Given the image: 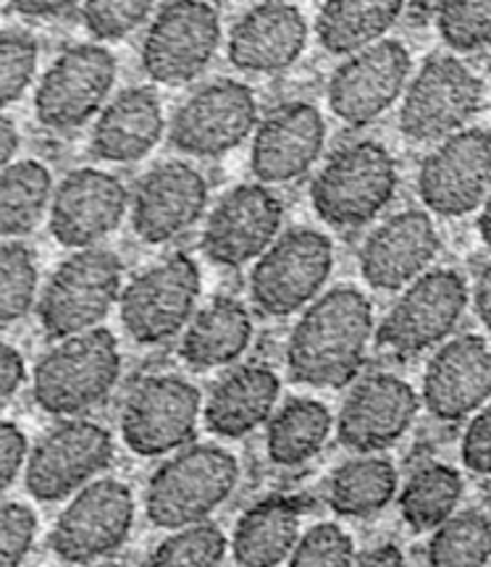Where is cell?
Returning a JSON list of instances; mask_svg holds the SVG:
<instances>
[{
  "label": "cell",
  "instance_id": "cell-1",
  "mask_svg": "<svg viewBox=\"0 0 491 567\" xmlns=\"http://www.w3.org/2000/svg\"><path fill=\"white\" fill-rule=\"evenodd\" d=\"M374 337V310L360 289L341 284L310 308L291 329L287 368L297 384L341 389L366 363Z\"/></svg>",
  "mask_w": 491,
  "mask_h": 567
},
{
  "label": "cell",
  "instance_id": "cell-2",
  "mask_svg": "<svg viewBox=\"0 0 491 567\" xmlns=\"http://www.w3.org/2000/svg\"><path fill=\"white\" fill-rule=\"evenodd\" d=\"M121 375V352L109 329L71 334L34 368V402L55 417H82L109 400Z\"/></svg>",
  "mask_w": 491,
  "mask_h": 567
},
{
  "label": "cell",
  "instance_id": "cell-3",
  "mask_svg": "<svg viewBox=\"0 0 491 567\" xmlns=\"http://www.w3.org/2000/svg\"><path fill=\"white\" fill-rule=\"evenodd\" d=\"M400 174L391 153L376 140L341 145L310 184V203L334 229H360L395 200Z\"/></svg>",
  "mask_w": 491,
  "mask_h": 567
},
{
  "label": "cell",
  "instance_id": "cell-4",
  "mask_svg": "<svg viewBox=\"0 0 491 567\" xmlns=\"http://www.w3.org/2000/svg\"><path fill=\"white\" fill-rule=\"evenodd\" d=\"M237 481L239 463L232 452L213 444L187 446L155 471L145 492V515L166 530L208 520Z\"/></svg>",
  "mask_w": 491,
  "mask_h": 567
},
{
  "label": "cell",
  "instance_id": "cell-5",
  "mask_svg": "<svg viewBox=\"0 0 491 567\" xmlns=\"http://www.w3.org/2000/svg\"><path fill=\"white\" fill-rule=\"evenodd\" d=\"M121 258L105 247H82L55 268L38 300V318L51 339L98 329L121 300Z\"/></svg>",
  "mask_w": 491,
  "mask_h": 567
},
{
  "label": "cell",
  "instance_id": "cell-6",
  "mask_svg": "<svg viewBox=\"0 0 491 567\" xmlns=\"http://www.w3.org/2000/svg\"><path fill=\"white\" fill-rule=\"evenodd\" d=\"M334 268V247L324 231L297 226L260 255L250 276L253 302L282 318L305 308L321 292Z\"/></svg>",
  "mask_w": 491,
  "mask_h": 567
},
{
  "label": "cell",
  "instance_id": "cell-7",
  "mask_svg": "<svg viewBox=\"0 0 491 567\" xmlns=\"http://www.w3.org/2000/svg\"><path fill=\"white\" fill-rule=\"evenodd\" d=\"M466 308V279L452 268H433L408 284L376 329V344L397 358H412L450 337Z\"/></svg>",
  "mask_w": 491,
  "mask_h": 567
},
{
  "label": "cell",
  "instance_id": "cell-8",
  "mask_svg": "<svg viewBox=\"0 0 491 567\" xmlns=\"http://www.w3.org/2000/svg\"><path fill=\"white\" fill-rule=\"evenodd\" d=\"M483 82L454 55L433 53L410 82L400 132L410 142H437L460 132L479 113Z\"/></svg>",
  "mask_w": 491,
  "mask_h": 567
},
{
  "label": "cell",
  "instance_id": "cell-9",
  "mask_svg": "<svg viewBox=\"0 0 491 567\" xmlns=\"http://www.w3.org/2000/svg\"><path fill=\"white\" fill-rule=\"evenodd\" d=\"M201 297V268L187 255H171L126 284L121 323L137 344H161L180 334Z\"/></svg>",
  "mask_w": 491,
  "mask_h": 567
},
{
  "label": "cell",
  "instance_id": "cell-10",
  "mask_svg": "<svg viewBox=\"0 0 491 567\" xmlns=\"http://www.w3.org/2000/svg\"><path fill=\"white\" fill-rule=\"evenodd\" d=\"M203 396L180 375H145L121 408V439L140 457L182 450L195 436Z\"/></svg>",
  "mask_w": 491,
  "mask_h": 567
},
{
  "label": "cell",
  "instance_id": "cell-11",
  "mask_svg": "<svg viewBox=\"0 0 491 567\" xmlns=\"http://www.w3.org/2000/svg\"><path fill=\"white\" fill-rule=\"evenodd\" d=\"M134 494L116 478L92 481L69 502L51 530L53 555L90 565L124 547L134 526Z\"/></svg>",
  "mask_w": 491,
  "mask_h": 567
},
{
  "label": "cell",
  "instance_id": "cell-12",
  "mask_svg": "<svg viewBox=\"0 0 491 567\" xmlns=\"http://www.w3.org/2000/svg\"><path fill=\"white\" fill-rule=\"evenodd\" d=\"M221 45L218 11L205 0H171L142 42V69L158 84H187L211 66Z\"/></svg>",
  "mask_w": 491,
  "mask_h": 567
},
{
  "label": "cell",
  "instance_id": "cell-13",
  "mask_svg": "<svg viewBox=\"0 0 491 567\" xmlns=\"http://www.w3.org/2000/svg\"><path fill=\"white\" fill-rule=\"evenodd\" d=\"M116 59L109 48L71 45L51 63L34 92V116L45 130H80L103 109L116 82Z\"/></svg>",
  "mask_w": 491,
  "mask_h": 567
},
{
  "label": "cell",
  "instance_id": "cell-14",
  "mask_svg": "<svg viewBox=\"0 0 491 567\" xmlns=\"http://www.w3.org/2000/svg\"><path fill=\"white\" fill-rule=\"evenodd\" d=\"M113 460V436L101 423L69 417L48 431L24 467L27 492L40 502H61L90 484Z\"/></svg>",
  "mask_w": 491,
  "mask_h": 567
},
{
  "label": "cell",
  "instance_id": "cell-15",
  "mask_svg": "<svg viewBox=\"0 0 491 567\" xmlns=\"http://www.w3.org/2000/svg\"><path fill=\"white\" fill-rule=\"evenodd\" d=\"M491 193V132L460 130L439 142L418 172V195L437 216L460 218Z\"/></svg>",
  "mask_w": 491,
  "mask_h": 567
},
{
  "label": "cell",
  "instance_id": "cell-16",
  "mask_svg": "<svg viewBox=\"0 0 491 567\" xmlns=\"http://www.w3.org/2000/svg\"><path fill=\"white\" fill-rule=\"evenodd\" d=\"M258 103L247 84L218 80L197 90L171 122V145L195 158H218L250 137Z\"/></svg>",
  "mask_w": 491,
  "mask_h": 567
},
{
  "label": "cell",
  "instance_id": "cell-17",
  "mask_svg": "<svg viewBox=\"0 0 491 567\" xmlns=\"http://www.w3.org/2000/svg\"><path fill=\"white\" fill-rule=\"evenodd\" d=\"M410 69V51L400 40H379L352 53L326 87L331 113L347 126L376 122L402 95Z\"/></svg>",
  "mask_w": 491,
  "mask_h": 567
},
{
  "label": "cell",
  "instance_id": "cell-18",
  "mask_svg": "<svg viewBox=\"0 0 491 567\" xmlns=\"http://www.w3.org/2000/svg\"><path fill=\"white\" fill-rule=\"evenodd\" d=\"M282 221L284 205L266 184H239L211 210L203 229V252L213 264L239 268L276 243Z\"/></svg>",
  "mask_w": 491,
  "mask_h": 567
},
{
  "label": "cell",
  "instance_id": "cell-19",
  "mask_svg": "<svg viewBox=\"0 0 491 567\" xmlns=\"http://www.w3.org/2000/svg\"><path fill=\"white\" fill-rule=\"evenodd\" d=\"M421 400L408 381L374 373L347 394L339 410L337 436L350 452H381L395 446L416 421Z\"/></svg>",
  "mask_w": 491,
  "mask_h": 567
},
{
  "label": "cell",
  "instance_id": "cell-20",
  "mask_svg": "<svg viewBox=\"0 0 491 567\" xmlns=\"http://www.w3.org/2000/svg\"><path fill=\"white\" fill-rule=\"evenodd\" d=\"M208 182L184 161H166L142 176L132 197V229L142 243L163 245L201 221Z\"/></svg>",
  "mask_w": 491,
  "mask_h": 567
},
{
  "label": "cell",
  "instance_id": "cell-21",
  "mask_svg": "<svg viewBox=\"0 0 491 567\" xmlns=\"http://www.w3.org/2000/svg\"><path fill=\"white\" fill-rule=\"evenodd\" d=\"M126 208L130 193L116 176L101 168H76L55 187L51 234L63 247H92L119 229Z\"/></svg>",
  "mask_w": 491,
  "mask_h": 567
},
{
  "label": "cell",
  "instance_id": "cell-22",
  "mask_svg": "<svg viewBox=\"0 0 491 567\" xmlns=\"http://www.w3.org/2000/svg\"><path fill=\"white\" fill-rule=\"evenodd\" d=\"M326 122L316 105L295 101L274 109L258 124L250 168L263 184H287L305 176L321 158Z\"/></svg>",
  "mask_w": 491,
  "mask_h": 567
},
{
  "label": "cell",
  "instance_id": "cell-23",
  "mask_svg": "<svg viewBox=\"0 0 491 567\" xmlns=\"http://www.w3.org/2000/svg\"><path fill=\"white\" fill-rule=\"evenodd\" d=\"M491 396V342L462 334L441 344L423 373V405L439 421H462Z\"/></svg>",
  "mask_w": 491,
  "mask_h": 567
},
{
  "label": "cell",
  "instance_id": "cell-24",
  "mask_svg": "<svg viewBox=\"0 0 491 567\" xmlns=\"http://www.w3.org/2000/svg\"><path fill=\"white\" fill-rule=\"evenodd\" d=\"M439 234L423 210H402L376 226L360 247V274L374 289L397 292L426 274L439 252Z\"/></svg>",
  "mask_w": 491,
  "mask_h": 567
},
{
  "label": "cell",
  "instance_id": "cell-25",
  "mask_svg": "<svg viewBox=\"0 0 491 567\" xmlns=\"http://www.w3.org/2000/svg\"><path fill=\"white\" fill-rule=\"evenodd\" d=\"M308 45V21L297 6L266 0L242 17L229 32V61L250 74H279L300 59Z\"/></svg>",
  "mask_w": 491,
  "mask_h": 567
},
{
  "label": "cell",
  "instance_id": "cell-26",
  "mask_svg": "<svg viewBox=\"0 0 491 567\" xmlns=\"http://www.w3.org/2000/svg\"><path fill=\"white\" fill-rule=\"evenodd\" d=\"M166 130L161 97L151 87H130L101 111L90 137V153L109 163L142 161Z\"/></svg>",
  "mask_w": 491,
  "mask_h": 567
},
{
  "label": "cell",
  "instance_id": "cell-27",
  "mask_svg": "<svg viewBox=\"0 0 491 567\" xmlns=\"http://www.w3.org/2000/svg\"><path fill=\"white\" fill-rule=\"evenodd\" d=\"M282 381L266 365H239L211 389L203 417L211 434L239 439L272 421Z\"/></svg>",
  "mask_w": 491,
  "mask_h": 567
},
{
  "label": "cell",
  "instance_id": "cell-28",
  "mask_svg": "<svg viewBox=\"0 0 491 567\" xmlns=\"http://www.w3.org/2000/svg\"><path fill=\"white\" fill-rule=\"evenodd\" d=\"M305 505L297 496H266L239 517L232 536V557L245 567H274L289 563L300 542Z\"/></svg>",
  "mask_w": 491,
  "mask_h": 567
},
{
  "label": "cell",
  "instance_id": "cell-29",
  "mask_svg": "<svg viewBox=\"0 0 491 567\" xmlns=\"http://www.w3.org/2000/svg\"><path fill=\"white\" fill-rule=\"evenodd\" d=\"M250 342L253 318L245 305L232 297H216L190 321L180 354L192 368H224L239 360Z\"/></svg>",
  "mask_w": 491,
  "mask_h": 567
},
{
  "label": "cell",
  "instance_id": "cell-30",
  "mask_svg": "<svg viewBox=\"0 0 491 567\" xmlns=\"http://www.w3.org/2000/svg\"><path fill=\"white\" fill-rule=\"evenodd\" d=\"M402 9L405 0H326L316 19L318 42L331 55H352L383 40Z\"/></svg>",
  "mask_w": 491,
  "mask_h": 567
},
{
  "label": "cell",
  "instance_id": "cell-31",
  "mask_svg": "<svg viewBox=\"0 0 491 567\" xmlns=\"http://www.w3.org/2000/svg\"><path fill=\"white\" fill-rule=\"evenodd\" d=\"M331 434V413L324 402L310 396H291L268 421V460L279 467L308 463L324 450Z\"/></svg>",
  "mask_w": 491,
  "mask_h": 567
},
{
  "label": "cell",
  "instance_id": "cell-32",
  "mask_svg": "<svg viewBox=\"0 0 491 567\" xmlns=\"http://www.w3.org/2000/svg\"><path fill=\"white\" fill-rule=\"evenodd\" d=\"M397 494V467L374 452L341 463L329 478L326 502L337 515L371 517Z\"/></svg>",
  "mask_w": 491,
  "mask_h": 567
},
{
  "label": "cell",
  "instance_id": "cell-33",
  "mask_svg": "<svg viewBox=\"0 0 491 567\" xmlns=\"http://www.w3.org/2000/svg\"><path fill=\"white\" fill-rule=\"evenodd\" d=\"M53 176L40 161H13L0 174V231L19 239L42 221L53 203Z\"/></svg>",
  "mask_w": 491,
  "mask_h": 567
},
{
  "label": "cell",
  "instance_id": "cell-34",
  "mask_svg": "<svg viewBox=\"0 0 491 567\" xmlns=\"http://www.w3.org/2000/svg\"><path fill=\"white\" fill-rule=\"evenodd\" d=\"M462 496V476L454 467L431 463L416 471L400 494V513L416 530H437L447 517L454 515Z\"/></svg>",
  "mask_w": 491,
  "mask_h": 567
},
{
  "label": "cell",
  "instance_id": "cell-35",
  "mask_svg": "<svg viewBox=\"0 0 491 567\" xmlns=\"http://www.w3.org/2000/svg\"><path fill=\"white\" fill-rule=\"evenodd\" d=\"M437 567H481L491 563V515L483 509H466L447 517L433 530L426 549Z\"/></svg>",
  "mask_w": 491,
  "mask_h": 567
},
{
  "label": "cell",
  "instance_id": "cell-36",
  "mask_svg": "<svg viewBox=\"0 0 491 567\" xmlns=\"http://www.w3.org/2000/svg\"><path fill=\"white\" fill-rule=\"evenodd\" d=\"M38 297V266L30 247L19 239H6L0 247V323L11 326L34 308Z\"/></svg>",
  "mask_w": 491,
  "mask_h": 567
},
{
  "label": "cell",
  "instance_id": "cell-37",
  "mask_svg": "<svg viewBox=\"0 0 491 567\" xmlns=\"http://www.w3.org/2000/svg\"><path fill=\"white\" fill-rule=\"evenodd\" d=\"M226 542L224 530L216 523L201 520L190 526L174 528V534L163 538L158 547L153 549L151 565L163 567H211L221 565L226 559Z\"/></svg>",
  "mask_w": 491,
  "mask_h": 567
},
{
  "label": "cell",
  "instance_id": "cell-38",
  "mask_svg": "<svg viewBox=\"0 0 491 567\" xmlns=\"http://www.w3.org/2000/svg\"><path fill=\"white\" fill-rule=\"evenodd\" d=\"M437 30L454 53L491 48V0H439Z\"/></svg>",
  "mask_w": 491,
  "mask_h": 567
},
{
  "label": "cell",
  "instance_id": "cell-39",
  "mask_svg": "<svg viewBox=\"0 0 491 567\" xmlns=\"http://www.w3.org/2000/svg\"><path fill=\"white\" fill-rule=\"evenodd\" d=\"M38 40L24 30H3L0 34V103L21 101L38 71Z\"/></svg>",
  "mask_w": 491,
  "mask_h": 567
},
{
  "label": "cell",
  "instance_id": "cell-40",
  "mask_svg": "<svg viewBox=\"0 0 491 567\" xmlns=\"http://www.w3.org/2000/svg\"><path fill=\"white\" fill-rule=\"evenodd\" d=\"M158 0H84L82 21L95 40H121L137 30Z\"/></svg>",
  "mask_w": 491,
  "mask_h": 567
},
{
  "label": "cell",
  "instance_id": "cell-41",
  "mask_svg": "<svg viewBox=\"0 0 491 567\" xmlns=\"http://www.w3.org/2000/svg\"><path fill=\"white\" fill-rule=\"evenodd\" d=\"M358 559L352 538L337 523H318L300 536L289 565L295 567H350Z\"/></svg>",
  "mask_w": 491,
  "mask_h": 567
},
{
  "label": "cell",
  "instance_id": "cell-42",
  "mask_svg": "<svg viewBox=\"0 0 491 567\" xmlns=\"http://www.w3.org/2000/svg\"><path fill=\"white\" fill-rule=\"evenodd\" d=\"M34 536H38V515L21 502H3L0 509V565L17 567L27 559Z\"/></svg>",
  "mask_w": 491,
  "mask_h": 567
},
{
  "label": "cell",
  "instance_id": "cell-43",
  "mask_svg": "<svg viewBox=\"0 0 491 567\" xmlns=\"http://www.w3.org/2000/svg\"><path fill=\"white\" fill-rule=\"evenodd\" d=\"M460 455L468 471L491 476V408L481 410L466 429Z\"/></svg>",
  "mask_w": 491,
  "mask_h": 567
},
{
  "label": "cell",
  "instance_id": "cell-44",
  "mask_svg": "<svg viewBox=\"0 0 491 567\" xmlns=\"http://www.w3.org/2000/svg\"><path fill=\"white\" fill-rule=\"evenodd\" d=\"M30 455L32 452L27 446L24 431L17 423L3 421V425H0V488L3 492H9L13 486L21 467H27Z\"/></svg>",
  "mask_w": 491,
  "mask_h": 567
},
{
  "label": "cell",
  "instance_id": "cell-45",
  "mask_svg": "<svg viewBox=\"0 0 491 567\" xmlns=\"http://www.w3.org/2000/svg\"><path fill=\"white\" fill-rule=\"evenodd\" d=\"M24 375L27 365L17 347H0V400H3V405H9L11 396L24 384Z\"/></svg>",
  "mask_w": 491,
  "mask_h": 567
},
{
  "label": "cell",
  "instance_id": "cell-46",
  "mask_svg": "<svg viewBox=\"0 0 491 567\" xmlns=\"http://www.w3.org/2000/svg\"><path fill=\"white\" fill-rule=\"evenodd\" d=\"M11 9L30 19H48L59 17V13L69 11L76 0H9Z\"/></svg>",
  "mask_w": 491,
  "mask_h": 567
},
{
  "label": "cell",
  "instance_id": "cell-47",
  "mask_svg": "<svg viewBox=\"0 0 491 567\" xmlns=\"http://www.w3.org/2000/svg\"><path fill=\"white\" fill-rule=\"evenodd\" d=\"M355 565H366V567H395V565H405V555L400 547L395 544H379V547L360 551Z\"/></svg>",
  "mask_w": 491,
  "mask_h": 567
},
{
  "label": "cell",
  "instance_id": "cell-48",
  "mask_svg": "<svg viewBox=\"0 0 491 567\" xmlns=\"http://www.w3.org/2000/svg\"><path fill=\"white\" fill-rule=\"evenodd\" d=\"M473 308H475V316H479V321L491 331V266L483 268L479 279H475Z\"/></svg>",
  "mask_w": 491,
  "mask_h": 567
},
{
  "label": "cell",
  "instance_id": "cell-49",
  "mask_svg": "<svg viewBox=\"0 0 491 567\" xmlns=\"http://www.w3.org/2000/svg\"><path fill=\"white\" fill-rule=\"evenodd\" d=\"M17 151H19V130L9 116H3V122H0V163L9 166V163H13V158H17Z\"/></svg>",
  "mask_w": 491,
  "mask_h": 567
},
{
  "label": "cell",
  "instance_id": "cell-50",
  "mask_svg": "<svg viewBox=\"0 0 491 567\" xmlns=\"http://www.w3.org/2000/svg\"><path fill=\"white\" fill-rule=\"evenodd\" d=\"M479 234L481 239L491 247V193L487 197V203H483L481 208V216H479Z\"/></svg>",
  "mask_w": 491,
  "mask_h": 567
}]
</instances>
